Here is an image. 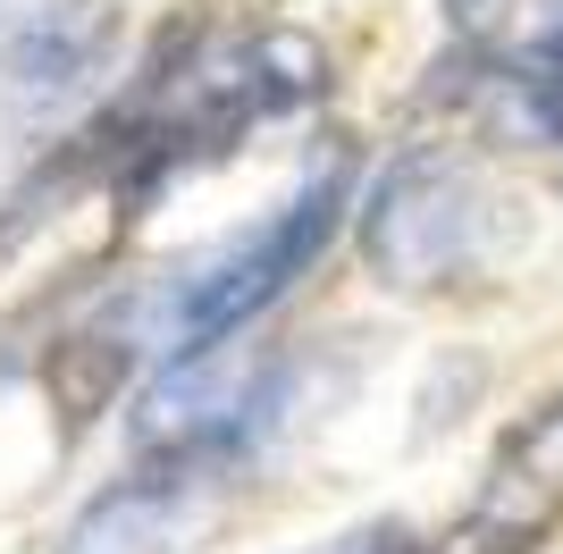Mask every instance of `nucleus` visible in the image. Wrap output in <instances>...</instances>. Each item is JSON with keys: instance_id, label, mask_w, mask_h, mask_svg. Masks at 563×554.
Wrapping results in <instances>:
<instances>
[{"instance_id": "nucleus-1", "label": "nucleus", "mask_w": 563, "mask_h": 554, "mask_svg": "<svg viewBox=\"0 0 563 554\" xmlns=\"http://www.w3.org/2000/svg\"><path fill=\"white\" fill-rule=\"evenodd\" d=\"M362 261L387 295H446L488 277L514 244V202L488 185V168L454 143H412L378 168L353 202Z\"/></svg>"}, {"instance_id": "nucleus-2", "label": "nucleus", "mask_w": 563, "mask_h": 554, "mask_svg": "<svg viewBox=\"0 0 563 554\" xmlns=\"http://www.w3.org/2000/svg\"><path fill=\"white\" fill-rule=\"evenodd\" d=\"M353 202H362L353 152H320V168H303L295 193H286L253 235H235L228 253L186 261V269L161 286V353H202V345L244 336L253 320H269V311L329 261V244L353 219Z\"/></svg>"}, {"instance_id": "nucleus-3", "label": "nucleus", "mask_w": 563, "mask_h": 554, "mask_svg": "<svg viewBox=\"0 0 563 554\" xmlns=\"http://www.w3.org/2000/svg\"><path fill=\"white\" fill-rule=\"evenodd\" d=\"M126 59V9L118 0H43L0 34V152H59L85 135L110 101Z\"/></svg>"}, {"instance_id": "nucleus-4", "label": "nucleus", "mask_w": 563, "mask_h": 554, "mask_svg": "<svg viewBox=\"0 0 563 554\" xmlns=\"http://www.w3.org/2000/svg\"><path fill=\"white\" fill-rule=\"evenodd\" d=\"M563 530V387L496 437L446 554H539Z\"/></svg>"}, {"instance_id": "nucleus-5", "label": "nucleus", "mask_w": 563, "mask_h": 554, "mask_svg": "<svg viewBox=\"0 0 563 554\" xmlns=\"http://www.w3.org/2000/svg\"><path fill=\"white\" fill-rule=\"evenodd\" d=\"M202 487L211 470L194 462H135L68 521L59 554H186V538L202 530Z\"/></svg>"}, {"instance_id": "nucleus-6", "label": "nucleus", "mask_w": 563, "mask_h": 554, "mask_svg": "<svg viewBox=\"0 0 563 554\" xmlns=\"http://www.w3.org/2000/svg\"><path fill=\"white\" fill-rule=\"evenodd\" d=\"M496 9H505V0H446V18H454V25H488Z\"/></svg>"}, {"instance_id": "nucleus-7", "label": "nucleus", "mask_w": 563, "mask_h": 554, "mask_svg": "<svg viewBox=\"0 0 563 554\" xmlns=\"http://www.w3.org/2000/svg\"><path fill=\"white\" fill-rule=\"evenodd\" d=\"M530 43H547L563 59V0H547V18H539V34H530Z\"/></svg>"}, {"instance_id": "nucleus-8", "label": "nucleus", "mask_w": 563, "mask_h": 554, "mask_svg": "<svg viewBox=\"0 0 563 554\" xmlns=\"http://www.w3.org/2000/svg\"><path fill=\"white\" fill-rule=\"evenodd\" d=\"M25 9H43V0H0V34H9V25H18Z\"/></svg>"}, {"instance_id": "nucleus-9", "label": "nucleus", "mask_w": 563, "mask_h": 554, "mask_svg": "<svg viewBox=\"0 0 563 554\" xmlns=\"http://www.w3.org/2000/svg\"><path fill=\"white\" fill-rule=\"evenodd\" d=\"M555 168H563V160H555Z\"/></svg>"}]
</instances>
